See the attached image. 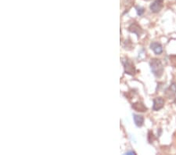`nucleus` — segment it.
<instances>
[{
	"instance_id": "1",
	"label": "nucleus",
	"mask_w": 176,
	"mask_h": 155,
	"mask_svg": "<svg viewBox=\"0 0 176 155\" xmlns=\"http://www.w3.org/2000/svg\"><path fill=\"white\" fill-rule=\"evenodd\" d=\"M150 64L153 74L157 78H160L162 76V74L164 73V66L160 60L153 58L150 61Z\"/></svg>"
},
{
	"instance_id": "2",
	"label": "nucleus",
	"mask_w": 176,
	"mask_h": 155,
	"mask_svg": "<svg viewBox=\"0 0 176 155\" xmlns=\"http://www.w3.org/2000/svg\"><path fill=\"white\" fill-rule=\"evenodd\" d=\"M122 63H123L125 73L129 74L130 75H133V74H135V68L134 63H132L130 60L127 59V58L123 59Z\"/></svg>"
},
{
	"instance_id": "3",
	"label": "nucleus",
	"mask_w": 176,
	"mask_h": 155,
	"mask_svg": "<svg viewBox=\"0 0 176 155\" xmlns=\"http://www.w3.org/2000/svg\"><path fill=\"white\" fill-rule=\"evenodd\" d=\"M164 6L163 0H156L150 5V8L153 13H158L160 12Z\"/></svg>"
},
{
	"instance_id": "4",
	"label": "nucleus",
	"mask_w": 176,
	"mask_h": 155,
	"mask_svg": "<svg viewBox=\"0 0 176 155\" xmlns=\"http://www.w3.org/2000/svg\"><path fill=\"white\" fill-rule=\"evenodd\" d=\"M129 31L130 32H131V33L136 34L138 37L140 36L142 33V28L139 26L136 22H133L132 24H130V26L129 27Z\"/></svg>"
},
{
	"instance_id": "5",
	"label": "nucleus",
	"mask_w": 176,
	"mask_h": 155,
	"mask_svg": "<svg viewBox=\"0 0 176 155\" xmlns=\"http://www.w3.org/2000/svg\"><path fill=\"white\" fill-rule=\"evenodd\" d=\"M164 105V100L162 97H156L153 99V110H159L161 108H163Z\"/></svg>"
},
{
	"instance_id": "6",
	"label": "nucleus",
	"mask_w": 176,
	"mask_h": 155,
	"mask_svg": "<svg viewBox=\"0 0 176 155\" xmlns=\"http://www.w3.org/2000/svg\"><path fill=\"white\" fill-rule=\"evenodd\" d=\"M164 94L168 98H171L175 96V95L176 94V83L175 82H173L171 83V85L168 87V89L166 90Z\"/></svg>"
},
{
	"instance_id": "7",
	"label": "nucleus",
	"mask_w": 176,
	"mask_h": 155,
	"mask_svg": "<svg viewBox=\"0 0 176 155\" xmlns=\"http://www.w3.org/2000/svg\"><path fill=\"white\" fill-rule=\"evenodd\" d=\"M150 48L157 55H160L163 53V47L160 43L157 42H153L150 44Z\"/></svg>"
},
{
	"instance_id": "8",
	"label": "nucleus",
	"mask_w": 176,
	"mask_h": 155,
	"mask_svg": "<svg viewBox=\"0 0 176 155\" xmlns=\"http://www.w3.org/2000/svg\"><path fill=\"white\" fill-rule=\"evenodd\" d=\"M132 108L138 112H146L147 110V107L141 102H136L132 104Z\"/></svg>"
},
{
	"instance_id": "9",
	"label": "nucleus",
	"mask_w": 176,
	"mask_h": 155,
	"mask_svg": "<svg viewBox=\"0 0 176 155\" xmlns=\"http://www.w3.org/2000/svg\"><path fill=\"white\" fill-rule=\"evenodd\" d=\"M134 121L135 125L138 127L142 126L144 123V118L142 115H138V114H134Z\"/></svg>"
},
{
	"instance_id": "10",
	"label": "nucleus",
	"mask_w": 176,
	"mask_h": 155,
	"mask_svg": "<svg viewBox=\"0 0 176 155\" xmlns=\"http://www.w3.org/2000/svg\"><path fill=\"white\" fill-rule=\"evenodd\" d=\"M170 60H171V64L176 68V55H173L170 56Z\"/></svg>"
},
{
	"instance_id": "11",
	"label": "nucleus",
	"mask_w": 176,
	"mask_h": 155,
	"mask_svg": "<svg viewBox=\"0 0 176 155\" xmlns=\"http://www.w3.org/2000/svg\"><path fill=\"white\" fill-rule=\"evenodd\" d=\"M136 10L138 15H139V16H142L143 13H144V9L142 8V7H140V6L139 7H136Z\"/></svg>"
},
{
	"instance_id": "12",
	"label": "nucleus",
	"mask_w": 176,
	"mask_h": 155,
	"mask_svg": "<svg viewBox=\"0 0 176 155\" xmlns=\"http://www.w3.org/2000/svg\"><path fill=\"white\" fill-rule=\"evenodd\" d=\"M135 154V153L132 152V151H131V152H127L126 153V154Z\"/></svg>"
},
{
	"instance_id": "13",
	"label": "nucleus",
	"mask_w": 176,
	"mask_h": 155,
	"mask_svg": "<svg viewBox=\"0 0 176 155\" xmlns=\"http://www.w3.org/2000/svg\"><path fill=\"white\" fill-rule=\"evenodd\" d=\"M174 102H175V104H176V98H175V101H174Z\"/></svg>"
}]
</instances>
